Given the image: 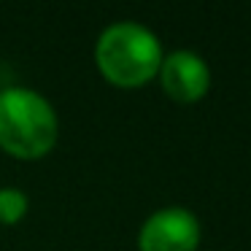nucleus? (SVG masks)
Segmentation results:
<instances>
[{"instance_id":"obj_2","label":"nucleus","mask_w":251,"mask_h":251,"mask_svg":"<svg viewBox=\"0 0 251 251\" xmlns=\"http://www.w3.org/2000/svg\"><path fill=\"white\" fill-rule=\"evenodd\" d=\"M95 62L116 87H141L159 73L162 44L141 22H114L95 44Z\"/></svg>"},{"instance_id":"obj_4","label":"nucleus","mask_w":251,"mask_h":251,"mask_svg":"<svg viewBox=\"0 0 251 251\" xmlns=\"http://www.w3.org/2000/svg\"><path fill=\"white\" fill-rule=\"evenodd\" d=\"M159 78H162V89L178 103H195L211 87V71L205 60L189 49H178L162 57Z\"/></svg>"},{"instance_id":"obj_5","label":"nucleus","mask_w":251,"mask_h":251,"mask_svg":"<svg viewBox=\"0 0 251 251\" xmlns=\"http://www.w3.org/2000/svg\"><path fill=\"white\" fill-rule=\"evenodd\" d=\"M27 195L17 186H0V222L3 224H17L27 213Z\"/></svg>"},{"instance_id":"obj_3","label":"nucleus","mask_w":251,"mask_h":251,"mask_svg":"<svg viewBox=\"0 0 251 251\" xmlns=\"http://www.w3.org/2000/svg\"><path fill=\"white\" fill-rule=\"evenodd\" d=\"M197 243H200L197 216L178 205L154 211L138 232L141 251H195Z\"/></svg>"},{"instance_id":"obj_1","label":"nucleus","mask_w":251,"mask_h":251,"mask_svg":"<svg viewBox=\"0 0 251 251\" xmlns=\"http://www.w3.org/2000/svg\"><path fill=\"white\" fill-rule=\"evenodd\" d=\"M57 111L41 92L6 87L0 92V149L19 159H38L57 143Z\"/></svg>"}]
</instances>
